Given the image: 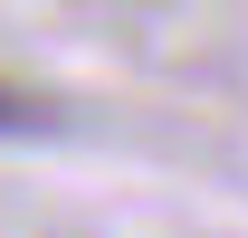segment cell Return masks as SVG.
I'll list each match as a JSON object with an SVG mask.
<instances>
[{
	"label": "cell",
	"mask_w": 248,
	"mask_h": 238,
	"mask_svg": "<svg viewBox=\"0 0 248 238\" xmlns=\"http://www.w3.org/2000/svg\"><path fill=\"white\" fill-rule=\"evenodd\" d=\"M38 124H48V105H38L29 86H10V76H0V134H38Z\"/></svg>",
	"instance_id": "cell-1"
}]
</instances>
